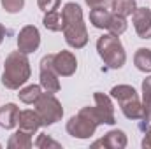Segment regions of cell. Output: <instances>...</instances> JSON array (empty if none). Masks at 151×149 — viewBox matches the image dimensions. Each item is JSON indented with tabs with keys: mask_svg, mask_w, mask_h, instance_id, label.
Returning a JSON list of instances; mask_svg holds the SVG:
<instances>
[{
	"mask_svg": "<svg viewBox=\"0 0 151 149\" xmlns=\"http://www.w3.org/2000/svg\"><path fill=\"white\" fill-rule=\"evenodd\" d=\"M62 16H63L62 32L65 35V42L74 49L84 47L88 44V30L83 21V9L76 2H67L62 9Z\"/></svg>",
	"mask_w": 151,
	"mask_h": 149,
	"instance_id": "1",
	"label": "cell"
},
{
	"mask_svg": "<svg viewBox=\"0 0 151 149\" xmlns=\"http://www.w3.org/2000/svg\"><path fill=\"white\" fill-rule=\"evenodd\" d=\"M32 69H30V60L25 53L12 51L7 54L5 63H4V72H2V84L9 90H19L27 81L30 79Z\"/></svg>",
	"mask_w": 151,
	"mask_h": 149,
	"instance_id": "2",
	"label": "cell"
},
{
	"mask_svg": "<svg viewBox=\"0 0 151 149\" xmlns=\"http://www.w3.org/2000/svg\"><path fill=\"white\" fill-rule=\"evenodd\" d=\"M102 125L95 107H83L76 116L67 121V133L74 139H90L93 137L97 126Z\"/></svg>",
	"mask_w": 151,
	"mask_h": 149,
	"instance_id": "3",
	"label": "cell"
},
{
	"mask_svg": "<svg viewBox=\"0 0 151 149\" xmlns=\"http://www.w3.org/2000/svg\"><path fill=\"white\" fill-rule=\"evenodd\" d=\"M97 51L102 62L107 65V69H121L127 62V53L118 35L106 34L97 40Z\"/></svg>",
	"mask_w": 151,
	"mask_h": 149,
	"instance_id": "4",
	"label": "cell"
},
{
	"mask_svg": "<svg viewBox=\"0 0 151 149\" xmlns=\"http://www.w3.org/2000/svg\"><path fill=\"white\" fill-rule=\"evenodd\" d=\"M39 117L42 121V126H49L55 125L56 121H60L63 117V107L60 104V100L55 97V93H40L37 102L34 104Z\"/></svg>",
	"mask_w": 151,
	"mask_h": 149,
	"instance_id": "5",
	"label": "cell"
},
{
	"mask_svg": "<svg viewBox=\"0 0 151 149\" xmlns=\"http://www.w3.org/2000/svg\"><path fill=\"white\" fill-rule=\"evenodd\" d=\"M53 56L55 54H46L42 60H40V88L47 93H58L60 91V81L58 77L60 75L56 74L55 67H53Z\"/></svg>",
	"mask_w": 151,
	"mask_h": 149,
	"instance_id": "6",
	"label": "cell"
},
{
	"mask_svg": "<svg viewBox=\"0 0 151 149\" xmlns=\"http://www.w3.org/2000/svg\"><path fill=\"white\" fill-rule=\"evenodd\" d=\"M39 46H40V34H39L37 27L34 25L23 27L18 34V49L25 54H30L37 51Z\"/></svg>",
	"mask_w": 151,
	"mask_h": 149,
	"instance_id": "7",
	"label": "cell"
},
{
	"mask_svg": "<svg viewBox=\"0 0 151 149\" xmlns=\"http://www.w3.org/2000/svg\"><path fill=\"white\" fill-rule=\"evenodd\" d=\"M93 98H95V111L100 117V123L102 125H114L116 117H114V107H113L111 95L97 91L93 95Z\"/></svg>",
	"mask_w": 151,
	"mask_h": 149,
	"instance_id": "8",
	"label": "cell"
},
{
	"mask_svg": "<svg viewBox=\"0 0 151 149\" xmlns=\"http://www.w3.org/2000/svg\"><path fill=\"white\" fill-rule=\"evenodd\" d=\"M53 67L56 70V74L62 77H69L74 75L77 70V60H76L74 53L70 51H60L53 56Z\"/></svg>",
	"mask_w": 151,
	"mask_h": 149,
	"instance_id": "9",
	"label": "cell"
},
{
	"mask_svg": "<svg viewBox=\"0 0 151 149\" xmlns=\"http://www.w3.org/2000/svg\"><path fill=\"white\" fill-rule=\"evenodd\" d=\"M132 23L141 39H151V9L137 7L132 14Z\"/></svg>",
	"mask_w": 151,
	"mask_h": 149,
	"instance_id": "10",
	"label": "cell"
},
{
	"mask_svg": "<svg viewBox=\"0 0 151 149\" xmlns=\"http://www.w3.org/2000/svg\"><path fill=\"white\" fill-rule=\"evenodd\" d=\"M18 125H19V130L34 135L39 128L42 126V121L39 117L37 111H32V109H25V111H19V117H18Z\"/></svg>",
	"mask_w": 151,
	"mask_h": 149,
	"instance_id": "11",
	"label": "cell"
},
{
	"mask_svg": "<svg viewBox=\"0 0 151 149\" xmlns=\"http://www.w3.org/2000/svg\"><path fill=\"white\" fill-rule=\"evenodd\" d=\"M99 146L107 148V149H123L127 148V135L121 130H111L100 140L93 142V148H99Z\"/></svg>",
	"mask_w": 151,
	"mask_h": 149,
	"instance_id": "12",
	"label": "cell"
},
{
	"mask_svg": "<svg viewBox=\"0 0 151 149\" xmlns=\"http://www.w3.org/2000/svg\"><path fill=\"white\" fill-rule=\"evenodd\" d=\"M19 117V107L16 104H5L0 107V126L5 130H12L18 125Z\"/></svg>",
	"mask_w": 151,
	"mask_h": 149,
	"instance_id": "13",
	"label": "cell"
},
{
	"mask_svg": "<svg viewBox=\"0 0 151 149\" xmlns=\"http://www.w3.org/2000/svg\"><path fill=\"white\" fill-rule=\"evenodd\" d=\"M111 98H114L119 105L127 104V102H132V100H137L139 95L135 91L134 86H128V84H118L111 90Z\"/></svg>",
	"mask_w": 151,
	"mask_h": 149,
	"instance_id": "14",
	"label": "cell"
},
{
	"mask_svg": "<svg viewBox=\"0 0 151 149\" xmlns=\"http://www.w3.org/2000/svg\"><path fill=\"white\" fill-rule=\"evenodd\" d=\"M111 18H113V12L106 7H97L90 11V23L99 30H107Z\"/></svg>",
	"mask_w": 151,
	"mask_h": 149,
	"instance_id": "15",
	"label": "cell"
},
{
	"mask_svg": "<svg viewBox=\"0 0 151 149\" xmlns=\"http://www.w3.org/2000/svg\"><path fill=\"white\" fill-rule=\"evenodd\" d=\"M32 144H34L32 142V135L23 132V130L14 132L9 137V140H7V148L9 149H30Z\"/></svg>",
	"mask_w": 151,
	"mask_h": 149,
	"instance_id": "16",
	"label": "cell"
},
{
	"mask_svg": "<svg viewBox=\"0 0 151 149\" xmlns=\"http://www.w3.org/2000/svg\"><path fill=\"white\" fill-rule=\"evenodd\" d=\"M42 25H44L47 30H51V32H62V30H63V16H62L58 11L44 12Z\"/></svg>",
	"mask_w": 151,
	"mask_h": 149,
	"instance_id": "17",
	"label": "cell"
},
{
	"mask_svg": "<svg viewBox=\"0 0 151 149\" xmlns=\"http://www.w3.org/2000/svg\"><path fill=\"white\" fill-rule=\"evenodd\" d=\"M134 63L141 72H151V49L139 47L134 54Z\"/></svg>",
	"mask_w": 151,
	"mask_h": 149,
	"instance_id": "18",
	"label": "cell"
},
{
	"mask_svg": "<svg viewBox=\"0 0 151 149\" xmlns=\"http://www.w3.org/2000/svg\"><path fill=\"white\" fill-rule=\"evenodd\" d=\"M111 7H113V14L128 18L137 9V2L135 0H113V5Z\"/></svg>",
	"mask_w": 151,
	"mask_h": 149,
	"instance_id": "19",
	"label": "cell"
},
{
	"mask_svg": "<svg viewBox=\"0 0 151 149\" xmlns=\"http://www.w3.org/2000/svg\"><path fill=\"white\" fill-rule=\"evenodd\" d=\"M40 93H42L40 84H30V86H25L23 90H19L18 97H19V100H21L23 104L32 105V104L37 102V98L40 97Z\"/></svg>",
	"mask_w": 151,
	"mask_h": 149,
	"instance_id": "20",
	"label": "cell"
},
{
	"mask_svg": "<svg viewBox=\"0 0 151 149\" xmlns=\"http://www.w3.org/2000/svg\"><path fill=\"white\" fill-rule=\"evenodd\" d=\"M119 107H121V112L125 114V117H128V119H141L142 117V102L139 98L127 102Z\"/></svg>",
	"mask_w": 151,
	"mask_h": 149,
	"instance_id": "21",
	"label": "cell"
},
{
	"mask_svg": "<svg viewBox=\"0 0 151 149\" xmlns=\"http://www.w3.org/2000/svg\"><path fill=\"white\" fill-rule=\"evenodd\" d=\"M127 27H128V25H127V18L118 16V14H113L107 30H109V34H113V35H118V37H119L121 34L127 32Z\"/></svg>",
	"mask_w": 151,
	"mask_h": 149,
	"instance_id": "22",
	"label": "cell"
},
{
	"mask_svg": "<svg viewBox=\"0 0 151 149\" xmlns=\"http://www.w3.org/2000/svg\"><path fill=\"white\" fill-rule=\"evenodd\" d=\"M35 148H39V149H47V148L60 149L62 148V144L56 142L55 139H51L47 133H40V135L37 137V140H35Z\"/></svg>",
	"mask_w": 151,
	"mask_h": 149,
	"instance_id": "23",
	"label": "cell"
},
{
	"mask_svg": "<svg viewBox=\"0 0 151 149\" xmlns=\"http://www.w3.org/2000/svg\"><path fill=\"white\" fill-rule=\"evenodd\" d=\"M2 7L9 14H16L25 7V0H2Z\"/></svg>",
	"mask_w": 151,
	"mask_h": 149,
	"instance_id": "24",
	"label": "cell"
},
{
	"mask_svg": "<svg viewBox=\"0 0 151 149\" xmlns=\"http://www.w3.org/2000/svg\"><path fill=\"white\" fill-rule=\"evenodd\" d=\"M142 123H141V128L144 130V126L151 125V100H144L142 102Z\"/></svg>",
	"mask_w": 151,
	"mask_h": 149,
	"instance_id": "25",
	"label": "cell"
},
{
	"mask_svg": "<svg viewBox=\"0 0 151 149\" xmlns=\"http://www.w3.org/2000/svg\"><path fill=\"white\" fill-rule=\"evenodd\" d=\"M37 5L42 12H49L60 7V0H37Z\"/></svg>",
	"mask_w": 151,
	"mask_h": 149,
	"instance_id": "26",
	"label": "cell"
},
{
	"mask_svg": "<svg viewBox=\"0 0 151 149\" xmlns=\"http://www.w3.org/2000/svg\"><path fill=\"white\" fill-rule=\"evenodd\" d=\"M142 98L151 100V75L142 81Z\"/></svg>",
	"mask_w": 151,
	"mask_h": 149,
	"instance_id": "27",
	"label": "cell"
},
{
	"mask_svg": "<svg viewBox=\"0 0 151 149\" xmlns=\"http://www.w3.org/2000/svg\"><path fill=\"white\" fill-rule=\"evenodd\" d=\"M86 2V5L90 7V9H97V7H106L107 4H109V0H84Z\"/></svg>",
	"mask_w": 151,
	"mask_h": 149,
	"instance_id": "28",
	"label": "cell"
},
{
	"mask_svg": "<svg viewBox=\"0 0 151 149\" xmlns=\"http://www.w3.org/2000/svg\"><path fill=\"white\" fill-rule=\"evenodd\" d=\"M141 146L144 149H151V125L148 126V130H146V133H144V137H142Z\"/></svg>",
	"mask_w": 151,
	"mask_h": 149,
	"instance_id": "29",
	"label": "cell"
},
{
	"mask_svg": "<svg viewBox=\"0 0 151 149\" xmlns=\"http://www.w3.org/2000/svg\"><path fill=\"white\" fill-rule=\"evenodd\" d=\"M5 35H7V30H5V27H2V25H0V44L4 42Z\"/></svg>",
	"mask_w": 151,
	"mask_h": 149,
	"instance_id": "30",
	"label": "cell"
}]
</instances>
